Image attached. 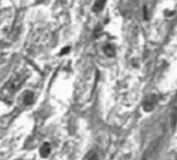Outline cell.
<instances>
[{
    "label": "cell",
    "mask_w": 177,
    "mask_h": 160,
    "mask_svg": "<svg viewBox=\"0 0 177 160\" xmlns=\"http://www.w3.org/2000/svg\"><path fill=\"white\" fill-rule=\"evenodd\" d=\"M26 78H27V77H26L25 74H16L15 76L12 77V78L9 80L8 83L5 84V86H4V88H3V92H2L3 98L4 99L11 98V97L20 88Z\"/></svg>",
    "instance_id": "1"
},
{
    "label": "cell",
    "mask_w": 177,
    "mask_h": 160,
    "mask_svg": "<svg viewBox=\"0 0 177 160\" xmlns=\"http://www.w3.org/2000/svg\"><path fill=\"white\" fill-rule=\"evenodd\" d=\"M157 102V96L154 94H151L149 96L146 97V99L143 102V108L145 111H151L153 110V108L156 105Z\"/></svg>",
    "instance_id": "2"
},
{
    "label": "cell",
    "mask_w": 177,
    "mask_h": 160,
    "mask_svg": "<svg viewBox=\"0 0 177 160\" xmlns=\"http://www.w3.org/2000/svg\"><path fill=\"white\" fill-rule=\"evenodd\" d=\"M50 152H51V147H50L49 142H44L40 148V154L43 158H47L49 156Z\"/></svg>",
    "instance_id": "3"
},
{
    "label": "cell",
    "mask_w": 177,
    "mask_h": 160,
    "mask_svg": "<svg viewBox=\"0 0 177 160\" xmlns=\"http://www.w3.org/2000/svg\"><path fill=\"white\" fill-rule=\"evenodd\" d=\"M105 2H106V0H96L93 7H92V11H93L94 13H99V12H101L103 9L104 5H105Z\"/></svg>",
    "instance_id": "4"
},
{
    "label": "cell",
    "mask_w": 177,
    "mask_h": 160,
    "mask_svg": "<svg viewBox=\"0 0 177 160\" xmlns=\"http://www.w3.org/2000/svg\"><path fill=\"white\" fill-rule=\"evenodd\" d=\"M35 101V95H33L32 92H26L25 95H24V103L26 105H31Z\"/></svg>",
    "instance_id": "5"
},
{
    "label": "cell",
    "mask_w": 177,
    "mask_h": 160,
    "mask_svg": "<svg viewBox=\"0 0 177 160\" xmlns=\"http://www.w3.org/2000/svg\"><path fill=\"white\" fill-rule=\"evenodd\" d=\"M104 53H105L106 55H107L108 57H113L115 56L116 54V51H115V48H114L113 45H111V44H107V45L104 46Z\"/></svg>",
    "instance_id": "6"
},
{
    "label": "cell",
    "mask_w": 177,
    "mask_h": 160,
    "mask_svg": "<svg viewBox=\"0 0 177 160\" xmlns=\"http://www.w3.org/2000/svg\"><path fill=\"white\" fill-rule=\"evenodd\" d=\"M84 160H99L98 154L96 151H91L87 154V156L84 157Z\"/></svg>",
    "instance_id": "7"
},
{
    "label": "cell",
    "mask_w": 177,
    "mask_h": 160,
    "mask_svg": "<svg viewBox=\"0 0 177 160\" xmlns=\"http://www.w3.org/2000/svg\"><path fill=\"white\" fill-rule=\"evenodd\" d=\"M70 51V47H65L64 49H63L62 51H60V55H64L66 54V53H68Z\"/></svg>",
    "instance_id": "8"
}]
</instances>
